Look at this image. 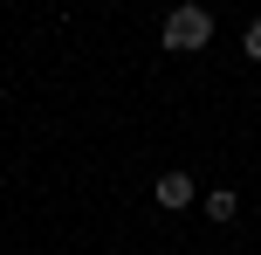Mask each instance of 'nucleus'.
<instances>
[{
  "instance_id": "4",
  "label": "nucleus",
  "mask_w": 261,
  "mask_h": 255,
  "mask_svg": "<svg viewBox=\"0 0 261 255\" xmlns=\"http://www.w3.org/2000/svg\"><path fill=\"white\" fill-rule=\"evenodd\" d=\"M241 55H248V62H261V21L241 28Z\"/></svg>"
},
{
  "instance_id": "1",
  "label": "nucleus",
  "mask_w": 261,
  "mask_h": 255,
  "mask_svg": "<svg viewBox=\"0 0 261 255\" xmlns=\"http://www.w3.org/2000/svg\"><path fill=\"white\" fill-rule=\"evenodd\" d=\"M158 35H165L172 55H193V49H206V41H213V14L199 7V0H179V7L165 14V28H158Z\"/></svg>"
},
{
  "instance_id": "3",
  "label": "nucleus",
  "mask_w": 261,
  "mask_h": 255,
  "mask_svg": "<svg viewBox=\"0 0 261 255\" xmlns=\"http://www.w3.org/2000/svg\"><path fill=\"white\" fill-rule=\"evenodd\" d=\"M234 214H241V193H234V187H206V221H220V228H227Z\"/></svg>"
},
{
  "instance_id": "2",
  "label": "nucleus",
  "mask_w": 261,
  "mask_h": 255,
  "mask_svg": "<svg viewBox=\"0 0 261 255\" xmlns=\"http://www.w3.org/2000/svg\"><path fill=\"white\" fill-rule=\"evenodd\" d=\"M151 200L165 207V214H179V207L199 200V179H193V173H158V179H151Z\"/></svg>"
}]
</instances>
